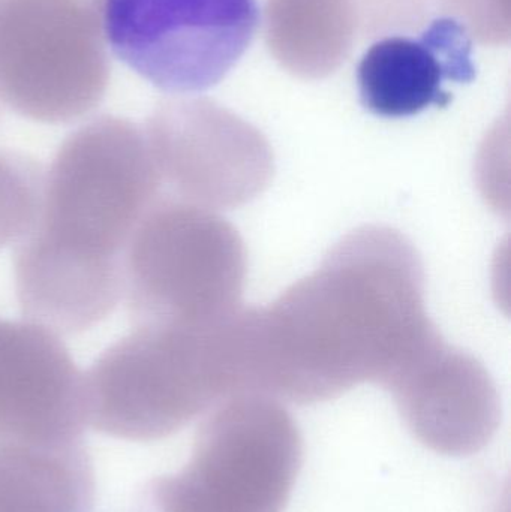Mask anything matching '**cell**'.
<instances>
[{
  "mask_svg": "<svg viewBox=\"0 0 511 512\" xmlns=\"http://www.w3.org/2000/svg\"><path fill=\"white\" fill-rule=\"evenodd\" d=\"M473 36L458 18L432 21L422 35L386 36L363 54L357 68L360 101L371 113L401 119L426 108L446 107V81L476 78Z\"/></svg>",
  "mask_w": 511,
  "mask_h": 512,
  "instance_id": "9c48e42d",
  "label": "cell"
},
{
  "mask_svg": "<svg viewBox=\"0 0 511 512\" xmlns=\"http://www.w3.org/2000/svg\"><path fill=\"white\" fill-rule=\"evenodd\" d=\"M122 268L132 327L213 324L242 309L245 243L213 210L161 195L135 228Z\"/></svg>",
  "mask_w": 511,
  "mask_h": 512,
  "instance_id": "277c9868",
  "label": "cell"
},
{
  "mask_svg": "<svg viewBox=\"0 0 511 512\" xmlns=\"http://www.w3.org/2000/svg\"><path fill=\"white\" fill-rule=\"evenodd\" d=\"M162 186L143 128L95 117L60 144L41 210L14 254L15 294L27 321L84 333L122 300L123 254Z\"/></svg>",
  "mask_w": 511,
  "mask_h": 512,
  "instance_id": "7a4b0ae2",
  "label": "cell"
},
{
  "mask_svg": "<svg viewBox=\"0 0 511 512\" xmlns=\"http://www.w3.org/2000/svg\"><path fill=\"white\" fill-rule=\"evenodd\" d=\"M143 132L162 188L185 203L237 209L260 197L275 176L263 132L212 99H162Z\"/></svg>",
  "mask_w": 511,
  "mask_h": 512,
  "instance_id": "52a82bcc",
  "label": "cell"
},
{
  "mask_svg": "<svg viewBox=\"0 0 511 512\" xmlns=\"http://www.w3.org/2000/svg\"><path fill=\"white\" fill-rule=\"evenodd\" d=\"M108 50L170 96L218 86L257 32V0H104Z\"/></svg>",
  "mask_w": 511,
  "mask_h": 512,
  "instance_id": "8992f818",
  "label": "cell"
},
{
  "mask_svg": "<svg viewBox=\"0 0 511 512\" xmlns=\"http://www.w3.org/2000/svg\"><path fill=\"white\" fill-rule=\"evenodd\" d=\"M239 310L213 324L132 327L83 375L87 426L114 438L155 441L245 393Z\"/></svg>",
  "mask_w": 511,
  "mask_h": 512,
  "instance_id": "3957f363",
  "label": "cell"
},
{
  "mask_svg": "<svg viewBox=\"0 0 511 512\" xmlns=\"http://www.w3.org/2000/svg\"><path fill=\"white\" fill-rule=\"evenodd\" d=\"M407 420L426 433L474 438L497 423L498 394L482 363L435 340L389 385Z\"/></svg>",
  "mask_w": 511,
  "mask_h": 512,
  "instance_id": "30bf717a",
  "label": "cell"
},
{
  "mask_svg": "<svg viewBox=\"0 0 511 512\" xmlns=\"http://www.w3.org/2000/svg\"><path fill=\"white\" fill-rule=\"evenodd\" d=\"M357 17V0H269L267 44L291 74L326 77L353 48Z\"/></svg>",
  "mask_w": 511,
  "mask_h": 512,
  "instance_id": "7c38bea8",
  "label": "cell"
},
{
  "mask_svg": "<svg viewBox=\"0 0 511 512\" xmlns=\"http://www.w3.org/2000/svg\"><path fill=\"white\" fill-rule=\"evenodd\" d=\"M45 173L27 153L0 149V251L18 245L38 221Z\"/></svg>",
  "mask_w": 511,
  "mask_h": 512,
  "instance_id": "4fadbf2b",
  "label": "cell"
},
{
  "mask_svg": "<svg viewBox=\"0 0 511 512\" xmlns=\"http://www.w3.org/2000/svg\"><path fill=\"white\" fill-rule=\"evenodd\" d=\"M93 499L84 441L0 442V512H87Z\"/></svg>",
  "mask_w": 511,
  "mask_h": 512,
  "instance_id": "8fae6325",
  "label": "cell"
},
{
  "mask_svg": "<svg viewBox=\"0 0 511 512\" xmlns=\"http://www.w3.org/2000/svg\"><path fill=\"white\" fill-rule=\"evenodd\" d=\"M425 267L389 227L348 234L320 267L264 309H242L248 393L321 402L365 382L389 387L440 339Z\"/></svg>",
  "mask_w": 511,
  "mask_h": 512,
  "instance_id": "6da1fadb",
  "label": "cell"
},
{
  "mask_svg": "<svg viewBox=\"0 0 511 512\" xmlns=\"http://www.w3.org/2000/svg\"><path fill=\"white\" fill-rule=\"evenodd\" d=\"M83 373L56 333L0 318V436L20 441H83Z\"/></svg>",
  "mask_w": 511,
  "mask_h": 512,
  "instance_id": "ba28073f",
  "label": "cell"
},
{
  "mask_svg": "<svg viewBox=\"0 0 511 512\" xmlns=\"http://www.w3.org/2000/svg\"><path fill=\"white\" fill-rule=\"evenodd\" d=\"M104 0H0V108L45 125L92 113L107 93Z\"/></svg>",
  "mask_w": 511,
  "mask_h": 512,
  "instance_id": "5b68a950",
  "label": "cell"
}]
</instances>
